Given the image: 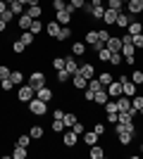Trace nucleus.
Masks as SVG:
<instances>
[{
  "mask_svg": "<svg viewBox=\"0 0 143 159\" xmlns=\"http://www.w3.org/2000/svg\"><path fill=\"white\" fill-rule=\"evenodd\" d=\"M29 143H31V135H29V133H19V135H17V145L29 147Z\"/></svg>",
  "mask_w": 143,
  "mask_h": 159,
  "instance_id": "obj_34",
  "label": "nucleus"
},
{
  "mask_svg": "<svg viewBox=\"0 0 143 159\" xmlns=\"http://www.w3.org/2000/svg\"><path fill=\"white\" fill-rule=\"evenodd\" d=\"M110 55H112V50H107V45H105L100 52H98V60L100 62H110Z\"/></svg>",
  "mask_w": 143,
  "mask_h": 159,
  "instance_id": "obj_47",
  "label": "nucleus"
},
{
  "mask_svg": "<svg viewBox=\"0 0 143 159\" xmlns=\"http://www.w3.org/2000/svg\"><path fill=\"white\" fill-rule=\"evenodd\" d=\"M69 79H72V74H69L67 69H60V71H57V81H60V83H67Z\"/></svg>",
  "mask_w": 143,
  "mask_h": 159,
  "instance_id": "obj_45",
  "label": "nucleus"
},
{
  "mask_svg": "<svg viewBox=\"0 0 143 159\" xmlns=\"http://www.w3.org/2000/svg\"><path fill=\"white\" fill-rule=\"evenodd\" d=\"M5 2H7V5H10V2H14V0H5Z\"/></svg>",
  "mask_w": 143,
  "mask_h": 159,
  "instance_id": "obj_59",
  "label": "nucleus"
},
{
  "mask_svg": "<svg viewBox=\"0 0 143 159\" xmlns=\"http://www.w3.org/2000/svg\"><path fill=\"white\" fill-rule=\"evenodd\" d=\"M117 100V107H119V112H129L131 109V100L126 98V95H119V98H115Z\"/></svg>",
  "mask_w": 143,
  "mask_h": 159,
  "instance_id": "obj_21",
  "label": "nucleus"
},
{
  "mask_svg": "<svg viewBox=\"0 0 143 159\" xmlns=\"http://www.w3.org/2000/svg\"><path fill=\"white\" fill-rule=\"evenodd\" d=\"M122 62H124L122 52H112V55H110V64H112V66H119Z\"/></svg>",
  "mask_w": 143,
  "mask_h": 159,
  "instance_id": "obj_39",
  "label": "nucleus"
},
{
  "mask_svg": "<svg viewBox=\"0 0 143 159\" xmlns=\"http://www.w3.org/2000/svg\"><path fill=\"white\" fill-rule=\"evenodd\" d=\"M10 74H12V69H10V66L0 64V81H2V79H10Z\"/></svg>",
  "mask_w": 143,
  "mask_h": 159,
  "instance_id": "obj_51",
  "label": "nucleus"
},
{
  "mask_svg": "<svg viewBox=\"0 0 143 159\" xmlns=\"http://www.w3.org/2000/svg\"><path fill=\"white\" fill-rule=\"evenodd\" d=\"M117 14H119V10H112V7H105V14H102V24H107V26H115L117 21Z\"/></svg>",
  "mask_w": 143,
  "mask_h": 159,
  "instance_id": "obj_4",
  "label": "nucleus"
},
{
  "mask_svg": "<svg viewBox=\"0 0 143 159\" xmlns=\"http://www.w3.org/2000/svg\"><path fill=\"white\" fill-rule=\"evenodd\" d=\"M29 31L34 33V36H38V33L45 31V24H43L41 19H34V21H31V26H29Z\"/></svg>",
  "mask_w": 143,
  "mask_h": 159,
  "instance_id": "obj_24",
  "label": "nucleus"
},
{
  "mask_svg": "<svg viewBox=\"0 0 143 159\" xmlns=\"http://www.w3.org/2000/svg\"><path fill=\"white\" fill-rule=\"evenodd\" d=\"M19 40H21V43H24V45H34V40H36V36H34V33H31V31H21V36H19Z\"/></svg>",
  "mask_w": 143,
  "mask_h": 159,
  "instance_id": "obj_28",
  "label": "nucleus"
},
{
  "mask_svg": "<svg viewBox=\"0 0 143 159\" xmlns=\"http://www.w3.org/2000/svg\"><path fill=\"white\" fill-rule=\"evenodd\" d=\"M88 154H91V159H102V157H105V150L95 143V145H91V152Z\"/></svg>",
  "mask_w": 143,
  "mask_h": 159,
  "instance_id": "obj_25",
  "label": "nucleus"
},
{
  "mask_svg": "<svg viewBox=\"0 0 143 159\" xmlns=\"http://www.w3.org/2000/svg\"><path fill=\"white\" fill-rule=\"evenodd\" d=\"M117 140H119V145H129L131 140H134V133L122 131V133H117Z\"/></svg>",
  "mask_w": 143,
  "mask_h": 159,
  "instance_id": "obj_26",
  "label": "nucleus"
},
{
  "mask_svg": "<svg viewBox=\"0 0 143 159\" xmlns=\"http://www.w3.org/2000/svg\"><path fill=\"white\" fill-rule=\"evenodd\" d=\"M26 83L34 88V90H38V88L48 86V79H45V74H43V71H31V74H29V81H26Z\"/></svg>",
  "mask_w": 143,
  "mask_h": 159,
  "instance_id": "obj_3",
  "label": "nucleus"
},
{
  "mask_svg": "<svg viewBox=\"0 0 143 159\" xmlns=\"http://www.w3.org/2000/svg\"><path fill=\"white\" fill-rule=\"evenodd\" d=\"M26 14L31 17V19H41V17H43V7L38 5V2H36V5H29L26 7Z\"/></svg>",
  "mask_w": 143,
  "mask_h": 159,
  "instance_id": "obj_17",
  "label": "nucleus"
},
{
  "mask_svg": "<svg viewBox=\"0 0 143 159\" xmlns=\"http://www.w3.org/2000/svg\"><path fill=\"white\" fill-rule=\"evenodd\" d=\"M10 157H12V159H26L29 157V150H26V147H21V145H14L12 152H10Z\"/></svg>",
  "mask_w": 143,
  "mask_h": 159,
  "instance_id": "obj_16",
  "label": "nucleus"
},
{
  "mask_svg": "<svg viewBox=\"0 0 143 159\" xmlns=\"http://www.w3.org/2000/svg\"><path fill=\"white\" fill-rule=\"evenodd\" d=\"M29 135H31V140H41L43 135H45V128L36 124V126H31V128H29Z\"/></svg>",
  "mask_w": 143,
  "mask_h": 159,
  "instance_id": "obj_22",
  "label": "nucleus"
},
{
  "mask_svg": "<svg viewBox=\"0 0 143 159\" xmlns=\"http://www.w3.org/2000/svg\"><path fill=\"white\" fill-rule=\"evenodd\" d=\"M62 121H64V126H67V128H72L79 119H76V114H64V119H62Z\"/></svg>",
  "mask_w": 143,
  "mask_h": 159,
  "instance_id": "obj_44",
  "label": "nucleus"
},
{
  "mask_svg": "<svg viewBox=\"0 0 143 159\" xmlns=\"http://www.w3.org/2000/svg\"><path fill=\"white\" fill-rule=\"evenodd\" d=\"M131 19H134V17H131V14L126 12V10H119V14H117V21H115V26H119V29H126Z\"/></svg>",
  "mask_w": 143,
  "mask_h": 159,
  "instance_id": "obj_7",
  "label": "nucleus"
},
{
  "mask_svg": "<svg viewBox=\"0 0 143 159\" xmlns=\"http://www.w3.org/2000/svg\"><path fill=\"white\" fill-rule=\"evenodd\" d=\"M7 7H10V5H7V2H5V0H0V14H2V12H5V10H7Z\"/></svg>",
  "mask_w": 143,
  "mask_h": 159,
  "instance_id": "obj_58",
  "label": "nucleus"
},
{
  "mask_svg": "<svg viewBox=\"0 0 143 159\" xmlns=\"http://www.w3.org/2000/svg\"><path fill=\"white\" fill-rule=\"evenodd\" d=\"M141 5H143V0H129L126 2V12L131 17H136V14H141Z\"/></svg>",
  "mask_w": 143,
  "mask_h": 159,
  "instance_id": "obj_14",
  "label": "nucleus"
},
{
  "mask_svg": "<svg viewBox=\"0 0 143 159\" xmlns=\"http://www.w3.org/2000/svg\"><path fill=\"white\" fill-rule=\"evenodd\" d=\"M79 74H81L83 79H95V66L91 64V62H83V64H79Z\"/></svg>",
  "mask_w": 143,
  "mask_h": 159,
  "instance_id": "obj_6",
  "label": "nucleus"
},
{
  "mask_svg": "<svg viewBox=\"0 0 143 159\" xmlns=\"http://www.w3.org/2000/svg\"><path fill=\"white\" fill-rule=\"evenodd\" d=\"M86 43L83 40H72V55H76V57H83L86 55Z\"/></svg>",
  "mask_w": 143,
  "mask_h": 159,
  "instance_id": "obj_11",
  "label": "nucleus"
},
{
  "mask_svg": "<svg viewBox=\"0 0 143 159\" xmlns=\"http://www.w3.org/2000/svg\"><path fill=\"white\" fill-rule=\"evenodd\" d=\"M122 2H124V5H126V2H129V0H122Z\"/></svg>",
  "mask_w": 143,
  "mask_h": 159,
  "instance_id": "obj_60",
  "label": "nucleus"
},
{
  "mask_svg": "<svg viewBox=\"0 0 143 159\" xmlns=\"http://www.w3.org/2000/svg\"><path fill=\"white\" fill-rule=\"evenodd\" d=\"M129 79L136 83V86H143V69H134V71L129 74Z\"/></svg>",
  "mask_w": 143,
  "mask_h": 159,
  "instance_id": "obj_30",
  "label": "nucleus"
},
{
  "mask_svg": "<svg viewBox=\"0 0 143 159\" xmlns=\"http://www.w3.org/2000/svg\"><path fill=\"white\" fill-rule=\"evenodd\" d=\"M83 143H86V145H95V143H98V133H95V131H88V133H86V131H83Z\"/></svg>",
  "mask_w": 143,
  "mask_h": 159,
  "instance_id": "obj_29",
  "label": "nucleus"
},
{
  "mask_svg": "<svg viewBox=\"0 0 143 159\" xmlns=\"http://www.w3.org/2000/svg\"><path fill=\"white\" fill-rule=\"evenodd\" d=\"M14 17H17V14H14L12 10H10V7H7V10H5L2 14H0V19H2V21H7V24H10V21H14Z\"/></svg>",
  "mask_w": 143,
  "mask_h": 159,
  "instance_id": "obj_43",
  "label": "nucleus"
},
{
  "mask_svg": "<svg viewBox=\"0 0 143 159\" xmlns=\"http://www.w3.org/2000/svg\"><path fill=\"white\" fill-rule=\"evenodd\" d=\"M72 17H74V14L67 12V10H60V12H55V19L60 21V26H69V24H72Z\"/></svg>",
  "mask_w": 143,
  "mask_h": 159,
  "instance_id": "obj_8",
  "label": "nucleus"
},
{
  "mask_svg": "<svg viewBox=\"0 0 143 159\" xmlns=\"http://www.w3.org/2000/svg\"><path fill=\"white\" fill-rule=\"evenodd\" d=\"M93 131L98 133V138H100V135H105V131H107V126H105V124H95V126H93Z\"/></svg>",
  "mask_w": 143,
  "mask_h": 159,
  "instance_id": "obj_53",
  "label": "nucleus"
},
{
  "mask_svg": "<svg viewBox=\"0 0 143 159\" xmlns=\"http://www.w3.org/2000/svg\"><path fill=\"white\" fill-rule=\"evenodd\" d=\"M102 14H105V5H98V7H93L91 17H93V19H102Z\"/></svg>",
  "mask_w": 143,
  "mask_h": 159,
  "instance_id": "obj_46",
  "label": "nucleus"
},
{
  "mask_svg": "<svg viewBox=\"0 0 143 159\" xmlns=\"http://www.w3.org/2000/svg\"><path fill=\"white\" fill-rule=\"evenodd\" d=\"M76 140H79V135H76L72 128H69L67 133H62V143H64V147H74V145H76Z\"/></svg>",
  "mask_w": 143,
  "mask_h": 159,
  "instance_id": "obj_12",
  "label": "nucleus"
},
{
  "mask_svg": "<svg viewBox=\"0 0 143 159\" xmlns=\"http://www.w3.org/2000/svg\"><path fill=\"white\" fill-rule=\"evenodd\" d=\"M105 116H107V124H112V126L119 121V112H115V114H105Z\"/></svg>",
  "mask_w": 143,
  "mask_h": 159,
  "instance_id": "obj_55",
  "label": "nucleus"
},
{
  "mask_svg": "<svg viewBox=\"0 0 143 159\" xmlns=\"http://www.w3.org/2000/svg\"><path fill=\"white\" fill-rule=\"evenodd\" d=\"M64 69H67V71L74 76V74H79V62H76L74 57L69 55V57H64Z\"/></svg>",
  "mask_w": 143,
  "mask_h": 159,
  "instance_id": "obj_15",
  "label": "nucleus"
},
{
  "mask_svg": "<svg viewBox=\"0 0 143 159\" xmlns=\"http://www.w3.org/2000/svg\"><path fill=\"white\" fill-rule=\"evenodd\" d=\"M24 50H26V45H24V43H21L19 38H17V40H12V52H14V55H21Z\"/></svg>",
  "mask_w": 143,
  "mask_h": 159,
  "instance_id": "obj_35",
  "label": "nucleus"
},
{
  "mask_svg": "<svg viewBox=\"0 0 143 159\" xmlns=\"http://www.w3.org/2000/svg\"><path fill=\"white\" fill-rule=\"evenodd\" d=\"M10 79H12V83H14V86H21V83H24V74H21L19 69H14V71L10 74Z\"/></svg>",
  "mask_w": 143,
  "mask_h": 159,
  "instance_id": "obj_33",
  "label": "nucleus"
},
{
  "mask_svg": "<svg viewBox=\"0 0 143 159\" xmlns=\"http://www.w3.org/2000/svg\"><path fill=\"white\" fill-rule=\"evenodd\" d=\"M95 79H98V81H100V83H102V86L107 88L110 83H112V81H115V76H112V74H110V71H102V74H98V76H95Z\"/></svg>",
  "mask_w": 143,
  "mask_h": 159,
  "instance_id": "obj_27",
  "label": "nucleus"
},
{
  "mask_svg": "<svg viewBox=\"0 0 143 159\" xmlns=\"http://www.w3.org/2000/svg\"><path fill=\"white\" fill-rule=\"evenodd\" d=\"M50 2H53V10H55V12L67 10V0H50Z\"/></svg>",
  "mask_w": 143,
  "mask_h": 159,
  "instance_id": "obj_48",
  "label": "nucleus"
},
{
  "mask_svg": "<svg viewBox=\"0 0 143 159\" xmlns=\"http://www.w3.org/2000/svg\"><path fill=\"white\" fill-rule=\"evenodd\" d=\"M102 48H105V43H102V40H95L93 45H91V50H93V52L98 55V52H100V50H102Z\"/></svg>",
  "mask_w": 143,
  "mask_h": 159,
  "instance_id": "obj_54",
  "label": "nucleus"
},
{
  "mask_svg": "<svg viewBox=\"0 0 143 159\" xmlns=\"http://www.w3.org/2000/svg\"><path fill=\"white\" fill-rule=\"evenodd\" d=\"M110 100V93H107V88H100V90H98V93L93 95V105H105V102H107Z\"/></svg>",
  "mask_w": 143,
  "mask_h": 159,
  "instance_id": "obj_13",
  "label": "nucleus"
},
{
  "mask_svg": "<svg viewBox=\"0 0 143 159\" xmlns=\"http://www.w3.org/2000/svg\"><path fill=\"white\" fill-rule=\"evenodd\" d=\"M64 114H67V112H62V109H55V112H53V119H64Z\"/></svg>",
  "mask_w": 143,
  "mask_h": 159,
  "instance_id": "obj_56",
  "label": "nucleus"
},
{
  "mask_svg": "<svg viewBox=\"0 0 143 159\" xmlns=\"http://www.w3.org/2000/svg\"><path fill=\"white\" fill-rule=\"evenodd\" d=\"M100 88H105V86H102L98 79H91V81H88V88H86V90H91V93H98Z\"/></svg>",
  "mask_w": 143,
  "mask_h": 159,
  "instance_id": "obj_37",
  "label": "nucleus"
},
{
  "mask_svg": "<svg viewBox=\"0 0 143 159\" xmlns=\"http://www.w3.org/2000/svg\"><path fill=\"white\" fill-rule=\"evenodd\" d=\"M31 21H34V19H31V17H29V14L24 12V14H19V17H17V26H19L21 31H29V26H31Z\"/></svg>",
  "mask_w": 143,
  "mask_h": 159,
  "instance_id": "obj_18",
  "label": "nucleus"
},
{
  "mask_svg": "<svg viewBox=\"0 0 143 159\" xmlns=\"http://www.w3.org/2000/svg\"><path fill=\"white\" fill-rule=\"evenodd\" d=\"M10 10H12V12L17 14V17H19V14H24V12H26V7L21 5L19 0H14V2H10Z\"/></svg>",
  "mask_w": 143,
  "mask_h": 159,
  "instance_id": "obj_32",
  "label": "nucleus"
},
{
  "mask_svg": "<svg viewBox=\"0 0 143 159\" xmlns=\"http://www.w3.org/2000/svg\"><path fill=\"white\" fill-rule=\"evenodd\" d=\"M64 128H67V126H64V121H62V119H53V131L55 133H64Z\"/></svg>",
  "mask_w": 143,
  "mask_h": 159,
  "instance_id": "obj_41",
  "label": "nucleus"
},
{
  "mask_svg": "<svg viewBox=\"0 0 143 159\" xmlns=\"http://www.w3.org/2000/svg\"><path fill=\"white\" fill-rule=\"evenodd\" d=\"M53 69H55V71L64 69V57H53Z\"/></svg>",
  "mask_w": 143,
  "mask_h": 159,
  "instance_id": "obj_50",
  "label": "nucleus"
},
{
  "mask_svg": "<svg viewBox=\"0 0 143 159\" xmlns=\"http://www.w3.org/2000/svg\"><path fill=\"white\" fill-rule=\"evenodd\" d=\"M95 40H98V31H93V29H91V31H86V38H83V43H86V45H93Z\"/></svg>",
  "mask_w": 143,
  "mask_h": 159,
  "instance_id": "obj_36",
  "label": "nucleus"
},
{
  "mask_svg": "<svg viewBox=\"0 0 143 159\" xmlns=\"http://www.w3.org/2000/svg\"><path fill=\"white\" fill-rule=\"evenodd\" d=\"M72 131H74V133H76V135H83V131H86V126H83L81 121H76L74 126H72Z\"/></svg>",
  "mask_w": 143,
  "mask_h": 159,
  "instance_id": "obj_52",
  "label": "nucleus"
},
{
  "mask_svg": "<svg viewBox=\"0 0 143 159\" xmlns=\"http://www.w3.org/2000/svg\"><path fill=\"white\" fill-rule=\"evenodd\" d=\"M60 21H57V19H50V21H48V24H45V33H48V38H57V36H60Z\"/></svg>",
  "mask_w": 143,
  "mask_h": 159,
  "instance_id": "obj_5",
  "label": "nucleus"
},
{
  "mask_svg": "<svg viewBox=\"0 0 143 159\" xmlns=\"http://www.w3.org/2000/svg\"><path fill=\"white\" fill-rule=\"evenodd\" d=\"M110 36H112V33H110L107 29H100V31H98V40H102V43H105V45H107V40H110Z\"/></svg>",
  "mask_w": 143,
  "mask_h": 159,
  "instance_id": "obj_49",
  "label": "nucleus"
},
{
  "mask_svg": "<svg viewBox=\"0 0 143 159\" xmlns=\"http://www.w3.org/2000/svg\"><path fill=\"white\" fill-rule=\"evenodd\" d=\"M105 7H112V10H124L122 0H105Z\"/></svg>",
  "mask_w": 143,
  "mask_h": 159,
  "instance_id": "obj_42",
  "label": "nucleus"
},
{
  "mask_svg": "<svg viewBox=\"0 0 143 159\" xmlns=\"http://www.w3.org/2000/svg\"><path fill=\"white\" fill-rule=\"evenodd\" d=\"M107 93H110V98H119V95H122V83L115 79V81L107 86Z\"/></svg>",
  "mask_w": 143,
  "mask_h": 159,
  "instance_id": "obj_20",
  "label": "nucleus"
},
{
  "mask_svg": "<svg viewBox=\"0 0 143 159\" xmlns=\"http://www.w3.org/2000/svg\"><path fill=\"white\" fill-rule=\"evenodd\" d=\"M131 43L136 50H143V33H136V36H131Z\"/></svg>",
  "mask_w": 143,
  "mask_h": 159,
  "instance_id": "obj_40",
  "label": "nucleus"
},
{
  "mask_svg": "<svg viewBox=\"0 0 143 159\" xmlns=\"http://www.w3.org/2000/svg\"><path fill=\"white\" fill-rule=\"evenodd\" d=\"M72 86H74L76 90H86V88H88V79H83L81 74H74V76H72Z\"/></svg>",
  "mask_w": 143,
  "mask_h": 159,
  "instance_id": "obj_10",
  "label": "nucleus"
},
{
  "mask_svg": "<svg viewBox=\"0 0 143 159\" xmlns=\"http://www.w3.org/2000/svg\"><path fill=\"white\" fill-rule=\"evenodd\" d=\"M69 38H72V29H69V26H62V29H60V36H57L55 40L64 43V40H69Z\"/></svg>",
  "mask_w": 143,
  "mask_h": 159,
  "instance_id": "obj_31",
  "label": "nucleus"
},
{
  "mask_svg": "<svg viewBox=\"0 0 143 159\" xmlns=\"http://www.w3.org/2000/svg\"><path fill=\"white\" fill-rule=\"evenodd\" d=\"M107 50H112V52H119V50H122V38H119V36H110V40H107Z\"/></svg>",
  "mask_w": 143,
  "mask_h": 159,
  "instance_id": "obj_19",
  "label": "nucleus"
},
{
  "mask_svg": "<svg viewBox=\"0 0 143 159\" xmlns=\"http://www.w3.org/2000/svg\"><path fill=\"white\" fill-rule=\"evenodd\" d=\"M19 2H21V5H24V7H29V5H36L38 0H19Z\"/></svg>",
  "mask_w": 143,
  "mask_h": 159,
  "instance_id": "obj_57",
  "label": "nucleus"
},
{
  "mask_svg": "<svg viewBox=\"0 0 143 159\" xmlns=\"http://www.w3.org/2000/svg\"><path fill=\"white\" fill-rule=\"evenodd\" d=\"M126 31H129V36H136V33H143V21H129V26H126Z\"/></svg>",
  "mask_w": 143,
  "mask_h": 159,
  "instance_id": "obj_23",
  "label": "nucleus"
},
{
  "mask_svg": "<svg viewBox=\"0 0 143 159\" xmlns=\"http://www.w3.org/2000/svg\"><path fill=\"white\" fill-rule=\"evenodd\" d=\"M12 88H14L12 79H2V81H0V90H2V93H10Z\"/></svg>",
  "mask_w": 143,
  "mask_h": 159,
  "instance_id": "obj_38",
  "label": "nucleus"
},
{
  "mask_svg": "<svg viewBox=\"0 0 143 159\" xmlns=\"http://www.w3.org/2000/svg\"><path fill=\"white\" fill-rule=\"evenodd\" d=\"M36 98H38V100H43V102H50V100L55 98V93H53V88L43 86V88H38V90H36Z\"/></svg>",
  "mask_w": 143,
  "mask_h": 159,
  "instance_id": "obj_9",
  "label": "nucleus"
},
{
  "mask_svg": "<svg viewBox=\"0 0 143 159\" xmlns=\"http://www.w3.org/2000/svg\"><path fill=\"white\" fill-rule=\"evenodd\" d=\"M36 98V90L31 86H19V90H17V102H21V105H29V102H31V100Z\"/></svg>",
  "mask_w": 143,
  "mask_h": 159,
  "instance_id": "obj_2",
  "label": "nucleus"
},
{
  "mask_svg": "<svg viewBox=\"0 0 143 159\" xmlns=\"http://www.w3.org/2000/svg\"><path fill=\"white\" fill-rule=\"evenodd\" d=\"M29 114H34V116H45L48 114V102L34 98L31 102H29Z\"/></svg>",
  "mask_w": 143,
  "mask_h": 159,
  "instance_id": "obj_1",
  "label": "nucleus"
},
{
  "mask_svg": "<svg viewBox=\"0 0 143 159\" xmlns=\"http://www.w3.org/2000/svg\"><path fill=\"white\" fill-rule=\"evenodd\" d=\"M141 14H143V5H141Z\"/></svg>",
  "mask_w": 143,
  "mask_h": 159,
  "instance_id": "obj_61",
  "label": "nucleus"
}]
</instances>
